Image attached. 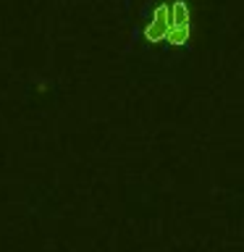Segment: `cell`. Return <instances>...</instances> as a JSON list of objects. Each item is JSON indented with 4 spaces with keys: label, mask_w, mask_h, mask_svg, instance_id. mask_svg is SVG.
I'll use <instances>...</instances> for the list:
<instances>
[{
    "label": "cell",
    "mask_w": 244,
    "mask_h": 252,
    "mask_svg": "<svg viewBox=\"0 0 244 252\" xmlns=\"http://www.w3.org/2000/svg\"><path fill=\"white\" fill-rule=\"evenodd\" d=\"M192 16L184 0H168L155 8L152 19L145 27V37L150 42H168V45H184L192 32Z\"/></svg>",
    "instance_id": "cell-1"
}]
</instances>
